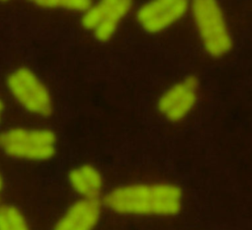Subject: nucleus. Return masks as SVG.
I'll return each mask as SVG.
<instances>
[{"label":"nucleus","instance_id":"4","mask_svg":"<svg viewBox=\"0 0 252 230\" xmlns=\"http://www.w3.org/2000/svg\"><path fill=\"white\" fill-rule=\"evenodd\" d=\"M6 86L12 97L27 113L40 117L53 114L51 94L31 69L19 68L13 70L6 79Z\"/></svg>","mask_w":252,"mask_h":230},{"label":"nucleus","instance_id":"11","mask_svg":"<svg viewBox=\"0 0 252 230\" xmlns=\"http://www.w3.org/2000/svg\"><path fill=\"white\" fill-rule=\"evenodd\" d=\"M1 230H31V229L20 209L5 204L1 208Z\"/></svg>","mask_w":252,"mask_h":230},{"label":"nucleus","instance_id":"2","mask_svg":"<svg viewBox=\"0 0 252 230\" xmlns=\"http://www.w3.org/2000/svg\"><path fill=\"white\" fill-rule=\"evenodd\" d=\"M194 25L205 51L221 57L231 49V37L217 0H190Z\"/></svg>","mask_w":252,"mask_h":230},{"label":"nucleus","instance_id":"3","mask_svg":"<svg viewBox=\"0 0 252 230\" xmlns=\"http://www.w3.org/2000/svg\"><path fill=\"white\" fill-rule=\"evenodd\" d=\"M2 149L8 157L26 161H46L57 151V137L47 129L13 128L3 132Z\"/></svg>","mask_w":252,"mask_h":230},{"label":"nucleus","instance_id":"10","mask_svg":"<svg viewBox=\"0 0 252 230\" xmlns=\"http://www.w3.org/2000/svg\"><path fill=\"white\" fill-rule=\"evenodd\" d=\"M32 5L43 9H62L85 13L94 0H27Z\"/></svg>","mask_w":252,"mask_h":230},{"label":"nucleus","instance_id":"9","mask_svg":"<svg viewBox=\"0 0 252 230\" xmlns=\"http://www.w3.org/2000/svg\"><path fill=\"white\" fill-rule=\"evenodd\" d=\"M68 183L81 199L97 200L103 189L99 171L90 165H82L68 172Z\"/></svg>","mask_w":252,"mask_h":230},{"label":"nucleus","instance_id":"6","mask_svg":"<svg viewBox=\"0 0 252 230\" xmlns=\"http://www.w3.org/2000/svg\"><path fill=\"white\" fill-rule=\"evenodd\" d=\"M189 7L190 0H149L137 11V22L144 31L158 33L179 21Z\"/></svg>","mask_w":252,"mask_h":230},{"label":"nucleus","instance_id":"12","mask_svg":"<svg viewBox=\"0 0 252 230\" xmlns=\"http://www.w3.org/2000/svg\"><path fill=\"white\" fill-rule=\"evenodd\" d=\"M3 2H7V1H10V0H2Z\"/></svg>","mask_w":252,"mask_h":230},{"label":"nucleus","instance_id":"8","mask_svg":"<svg viewBox=\"0 0 252 230\" xmlns=\"http://www.w3.org/2000/svg\"><path fill=\"white\" fill-rule=\"evenodd\" d=\"M100 214L101 207L97 200H79L65 211L53 230H94Z\"/></svg>","mask_w":252,"mask_h":230},{"label":"nucleus","instance_id":"7","mask_svg":"<svg viewBox=\"0 0 252 230\" xmlns=\"http://www.w3.org/2000/svg\"><path fill=\"white\" fill-rule=\"evenodd\" d=\"M198 92L197 79L193 76L186 77L163 93L158 103V111L168 120H183L194 109Z\"/></svg>","mask_w":252,"mask_h":230},{"label":"nucleus","instance_id":"1","mask_svg":"<svg viewBox=\"0 0 252 230\" xmlns=\"http://www.w3.org/2000/svg\"><path fill=\"white\" fill-rule=\"evenodd\" d=\"M105 203L117 214L170 217L181 209L182 193L173 183H133L112 191Z\"/></svg>","mask_w":252,"mask_h":230},{"label":"nucleus","instance_id":"5","mask_svg":"<svg viewBox=\"0 0 252 230\" xmlns=\"http://www.w3.org/2000/svg\"><path fill=\"white\" fill-rule=\"evenodd\" d=\"M132 5L133 0H96L83 13L82 27L96 41L109 42L130 13Z\"/></svg>","mask_w":252,"mask_h":230}]
</instances>
